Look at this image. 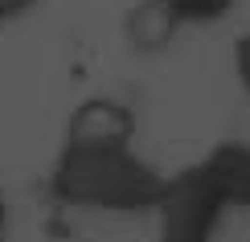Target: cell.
I'll return each mask as SVG.
<instances>
[{"mask_svg": "<svg viewBox=\"0 0 250 242\" xmlns=\"http://www.w3.org/2000/svg\"><path fill=\"white\" fill-rule=\"evenodd\" d=\"M209 181L217 185L226 209L250 214V144L246 140H222L201 156Z\"/></svg>", "mask_w": 250, "mask_h": 242, "instance_id": "obj_4", "label": "cell"}, {"mask_svg": "<svg viewBox=\"0 0 250 242\" xmlns=\"http://www.w3.org/2000/svg\"><path fill=\"white\" fill-rule=\"evenodd\" d=\"M226 214L230 209H226L222 193L209 181V173H205L201 160L181 168V173H172V176H164L160 197L152 205V218H156V226H160V234L168 242H205V238H213Z\"/></svg>", "mask_w": 250, "mask_h": 242, "instance_id": "obj_2", "label": "cell"}, {"mask_svg": "<svg viewBox=\"0 0 250 242\" xmlns=\"http://www.w3.org/2000/svg\"><path fill=\"white\" fill-rule=\"evenodd\" d=\"M234 78H238V87L250 94V33H242L234 41Z\"/></svg>", "mask_w": 250, "mask_h": 242, "instance_id": "obj_7", "label": "cell"}, {"mask_svg": "<svg viewBox=\"0 0 250 242\" xmlns=\"http://www.w3.org/2000/svg\"><path fill=\"white\" fill-rule=\"evenodd\" d=\"M8 234V197H4V189H0V238Z\"/></svg>", "mask_w": 250, "mask_h": 242, "instance_id": "obj_9", "label": "cell"}, {"mask_svg": "<svg viewBox=\"0 0 250 242\" xmlns=\"http://www.w3.org/2000/svg\"><path fill=\"white\" fill-rule=\"evenodd\" d=\"M172 13V21L181 29H201V25H217L234 13L238 0H160Z\"/></svg>", "mask_w": 250, "mask_h": 242, "instance_id": "obj_6", "label": "cell"}, {"mask_svg": "<svg viewBox=\"0 0 250 242\" xmlns=\"http://www.w3.org/2000/svg\"><path fill=\"white\" fill-rule=\"evenodd\" d=\"M176 33H181V25L172 21V13L160 0H140V4H131L127 17H123V37H127L131 49H140V54H160V49H168Z\"/></svg>", "mask_w": 250, "mask_h": 242, "instance_id": "obj_5", "label": "cell"}, {"mask_svg": "<svg viewBox=\"0 0 250 242\" xmlns=\"http://www.w3.org/2000/svg\"><path fill=\"white\" fill-rule=\"evenodd\" d=\"M41 0H0V25H13V21L29 17Z\"/></svg>", "mask_w": 250, "mask_h": 242, "instance_id": "obj_8", "label": "cell"}, {"mask_svg": "<svg viewBox=\"0 0 250 242\" xmlns=\"http://www.w3.org/2000/svg\"><path fill=\"white\" fill-rule=\"evenodd\" d=\"M66 140L74 144H127L135 140V111L111 94H90L70 111Z\"/></svg>", "mask_w": 250, "mask_h": 242, "instance_id": "obj_3", "label": "cell"}, {"mask_svg": "<svg viewBox=\"0 0 250 242\" xmlns=\"http://www.w3.org/2000/svg\"><path fill=\"white\" fill-rule=\"evenodd\" d=\"M164 173L127 144H74L66 140L49 168V197L82 214L140 218L152 214Z\"/></svg>", "mask_w": 250, "mask_h": 242, "instance_id": "obj_1", "label": "cell"}]
</instances>
